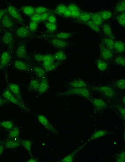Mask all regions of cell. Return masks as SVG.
I'll return each mask as SVG.
<instances>
[{
	"mask_svg": "<svg viewBox=\"0 0 125 162\" xmlns=\"http://www.w3.org/2000/svg\"><path fill=\"white\" fill-rule=\"evenodd\" d=\"M115 86L121 90H124L125 87V80L124 79H121L118 80L115 82Z\"/></svg>",
	"mask_w": 125,
	"mask_h": 162,
	"instance_id": "7bdbcfd3",
	"label": "cell"
},
{
	"mask_svg": "<svg viewBox=\"0 0 125 162\" xmlns=\"http://www.w3.org/2000/svg\"><path fill=\"white\" fill-rule=\"evenodd\" d=\"M61 64V62H54L44 69L46 72H51L56 69Z\"/></svg>",
	"mask_w": 125,
	"mask_h": 162,
	"instance_id": "74e56055",
	"label": "cell"
},
{
	"mask_svg": "<svg viewBox=\"0 0 125 162\" xmlns=\"http://www.w3.org/2000/svg\"><path fill=\"white\" fill-rule=\"evenodd\" d=\"M20 142L21 145L27 151L30 156L33 157L32 152V141L30 140L20 139Z\"/></svg>",
	"mask_w": 125,
	"mask_h": 162,
	"instance_id": "44dd1931",
	"label": "cell"
},
{
	"mask_svg": "<svg viewBox=\"0 0 125 162\" xmlns=\"http://www.w3.org/2000/svg\"><path fill=\"white\" fill-rule=\"evenodd\" d=\"M67 9V6L63 4H61L58 5L54 10L53 11L54 13L59 15H63L65 11Z\"/></svg>",
	"mask_w": 125,
	"mask_h": 162,
	"instance_id": "f546056e",
	"label": "cell"
},
{
	"mask_svg": "<svg viewBox=\"0 0 125 162\" xmlns=\"http://www.w3.org/2000/svg\"><path fill=\"white\" fill-rule=\"evenodd\" d=\"M91 89L100 93L106 96L111 97L114 94V91L111 87L108 86H92Z\"/></svg>",
	"mask_w": 125,
	"mask_h": 162,
	"instance_id": "30bf717a",
	"label": "cell"
},
{
	"mask_svg": "<svg viewBox=\"0 0 125 162\" xmlns=\"http://www.w3.org/2000/svg\"><path fill=\"white\" fill-rule=\"evenodd\" d=\"M91 20L99 26L102 25L103 21L99 13H92Z\"/></svg>",
	"mask_w": 125,
	"mask_h": 162,
	"instance_id": "484cf974",
	"label": "cell"
},
{
	"mask_svg": "<svg viewBox=\"0 0 125 162\" xmlns=\"http://www.w3.org/2000/svg\"><path fill=\"white\" fill-rule=\"evenodd\" d=\"M6 9L8 14L16 22L22 25H25V20L21 14L15 7L9 5Z\"/></svg>",
	"mask_w": 125,
	"mask_h": 162,
	"instance_id": "7a4b0ae2",
	"label": "cell"
},
{
	"mask_svg": "<svg viewBox=\"0 0 125 162\" xmlns=\"http://www.w3.org/2000/svg\"><path fill=\"white\" fill-rule=\"evenodd\" d=\"M0 126L4 128L10 130L14 127V123L11 121H5L0 123Z\"/></svg>",
	"mask_w": 125,
	"mask_h": 162,
	"instance_id": "836d02e7",
	"label": "cell"
},
{
	"mask_svg": "<svg viewBox=\"0 0 125 162\" xmlns=\"http://www.w3.org/2000/svg\"><path fill=\"white\" fill-rule=\"evenodd\" d=\"M68 86L71 88H87L88 86L87 83L84 80L79 79L71 81L68 83Z\"/></svg>",
	"mask_w": 125,
	"mask_h": 162,
	"instance_id": "e0dca14e",
	"label": "cell"
},
{
	"mask_svg": "<svg viewBox=\"0 0 125 162\" xmlns=\"http://www.w3.org/2000/svg\"><path fill=\"white\" fill-rule=\"evenodd\" d=\"M93 103L95 106L100 109L105 107L106 103L104 101L99 99H95L93 100Z\"/></svg>",
	"mask_w": 125,
	"mask_h": 162,
	"instance_id": "f35d334b",
	"label": "cell"
},
{
	"mask_svg": "<svg viewBox=\"0 0 125 162\" xmlns=\"http://www.w3.org/2000/svg\"><path fill=\"white\" fill-rule=\"evenodd\" d=\"M115 10L116 12L119 13L125 12V1H122L119 2L116 6Z\"/></svg>",
	"mask_w": 125,
	"mask_h": 162,
	"instance_id": "8d00e7d4",
	"label": "cell"
},
{
	"mask_svg": "<svg viewBox=\"0 0 125 162\" xmlns=\"http://www.w3.org/2000/svg\"><path fill=\"white\" fill-rule=\"evenodd\" d=\"M124 43L120 40H116L115 42L114 50L117 52L122 53L125 51Z\"/></svg>",
	"mask_w": 125,
	"mask_h": 162,
	"instance_id": "d4e9b609",
	"label": "cell"
},
{
	"mask_svg": "<svg viewBox=\"0 0 125 162\" xmlns=\"http://www.w3.org/2000/svg\"><path fill=\"white\" fill-rule=\"evenodd\" d=\"M47 21V22L52 24H56L57 18L54 14H51L49 16Z\"/></svg>",
	"mask_w": 125,
	"mask_h": 162,
	"instance_id": "681fc988",
	"label": "cell"
},
{
	"mask_svg": "<svg viewBox=\"0 0 125 162\" xmlns=\"http://www.w3.org/2000/svg\"><path fill=\"white\" fill-rule=\"evenodd\" d=\"M21 145L20 139L18 138L15 139H10L6 141L5 144L6 147L8 149H15Z\"/></svg>",
	"mask_w": 125,
	"mask_h": 162,
	"instance_id": "ac0fdd59",
	"label": "cell"
},
{
	"mask_svg": "<svg viewBox=\"0 0 125 162\" xmlns=\"http://www.w3.org/2000/svg\"><path fill=\"white\" fill-rule=\"evenodd\" d=\"M99 13L103 20H109L111 19L113 16L112 12L109 10H103Z\"/></svg>",
	"mask_w": 125,
	"mask_h": 162,
	"instance_id": "e575fe53",
	"label": "cell"
},
{
	"mask_svg": "<svg viewBox=\"0 0 125 162\" xmlns=\"http://www.w3.org/2000/svg\"><path fill=\"white\" fill-rule=\"evenodd\" d=\"M115 42L114 40L107 37L104 38L103 41L104 45L112 51L114 50Z\"/></svg>",
	"mask_w": 125,
	"mask_h": 162,
	"instance_id": "83f0119b",
	"label": "cell"
},
{
	"mask_svg": "<svg viewBox=\"0 0 125 162\" xmlns=\"http://www.w3.org/2000/svg\"><path fill=\"white\" fill-rule=\"evenodd\" d=\"M67 8L71 13V17L78 19L81 12L79 7L75 4H71Z\"/></svg>",
	"mask_w": 125,
	"mask_h": 162,
	"instance_id": "ffe728a7",
	"label": "cell"
},
{
	"mask_svg": "<svg viewBox=\"0 0 125 162\" xmlns=\"http://www.w3.org/2000/svg\"><path fill=\"white\" fill-rule=\"evenodd\" d=\"M50 85L48 79L46 77L41 79L40 81L39 87L38 91L40 94L46 93L49 89Z\"/></svg>",
	"mask_w": 125,
	"mask_h": 162,
	"instance_id": "2e32d148",
	"label": "cell"
},
{
	"mask_svg": "<svg viewBox=\"0 0 125 162\" xmlns=\"http://www.w3.org/2000/svg\"><path fill=\"white\" fill-rule=\"evenodd\" d=\"M39 38L44 39L52 46L59 49L65 48L69 46L70 44L66 40L57 38L44 37Z\"/></svg>",
	"mask_w": 125,
	"mask_h": 162,
	"instance_id": "3957f363",
	"label": "cell"
},
{
	"mask_svg": "<svg viewBox=\"0 0 125 162\" xmlns=\"http://www.w3.org/2000/svg\"><path fill=\"white\" fill-rule=\"evenodd\" d=\"M52 14H54L53 11L50 12H47L41 14V22H45L47 21L49 15Z\"/></svg>",
	"mask_w": 125,
	"mask_h": 162,
	"instance_id": "c3c4849f",
	"label": "cell"
},
{
	"mask_svg": "<svg viewBox=\"0 0 125 162\" xmlns=\"http://www.w3.org/2000/svg\"><path fill=\"white\" fill-rule=\"evenodd\" d=\"M54 59L57 62H61L64 61L67 59V56L63 51L59 50L56 52L53 55Z\"/></svg>",
	"mask_w": 125,
	"mask_h": 162,
	"instance_id": "cb8c5ba5",
	"label": "cell"
},
{
	"mask_svg": "<svg viewBox=\"0 0 125 162\" xmlns=\"http://www.w3.org/2000/svg\"><path fill=\"white\" fill-rule=\"evenodd\" d=\"M44 25L48 33H53L57 29V26L56 24H52L48 22H44Z\"/></svg>",
	"mask_w": 125,
	"mask_h": 162,
	"instance_id": "1f68e13d",
	"label": "cell"
},
{
	"mask_svg": "<svg viewBox=\"0 0 125 162\" xmlns=\"http://www.w3.org/2000/svg\"><path fill=\"white\" fill-rule=\"evenodd\" d=\"M16 55L18 58L30 62V59L28 55L26 46L24 43L20 44L18 46L16 51Z\"/></svg>",
	"mask_w": 125,
	"mask_h": 162,
	"instance_id": "9c48e42d",
	"label": "cell"
},
{
	"mask_svg": "<svg viewBox=\"0 0 125 162\" xmlns=\"http://www.w3.org/2000/svg\"><path fill=\"white\" fill-rule=\"evenodd\" d=\"M7 12V9H0V21Z\"/></svg>",
	"mask_w": 125,
	"mask_h": 162,
	"instance_id": "f907efd6",
	"label": "cell"
},
{
	"mask_svg": "<svg viewBox=\"0 0 125 162\" xmlns=\"http://www.w3.org/2000/svg\"><path fill=\"white\" fill-rule=\"evenodd\" d=\"M1 141H0V145H1Z\"/></svg>",
	"mask_w": 125,
	"mask_h": 162,
	"instance_id": "6f0895ef",
	"label": "cell"
},
{
	"mask_svg": "<svg viewBox=\"0 0 125 162\" xmlns=\"http://www.w3.org/2000/svg\"><path fill=\"white\" fill-rule=\"evenodd\" d=\"M11 93L22 103L26 105L25 101L21 93L19 86L17 84L10 83L8 84V88Z\"/></svg>",
	"mask_w": 125,
	"mask_h": 162,
	"instance_id": "4fadbf2b",
	"label": "cell"
},
{
	"mask_svg": "<svg viewBox=\"0 0 125 162\" xmlns=\"http://www.w3.org/2000/svg\"><path fill=\"white\" fill-rule=\"evenodd\" d=\"M14 31L15 36L18 38L22 39L31 37L33 33L30 30L28 26L26 25H22L17 28Z\"/></svg>",
	"mask_w": 125,
	"mask_h": 162,
	"instance_id": "52a82bcc",
	"label": "cell"
},
{
	"mask_svg": "<svg viewBox=\"0 0 125 162\" xmlns=\"http://www.w3.org/2000/svg\"><path fill=\"white\" fill-rule=\"evenodd\" d=\"M2 41L7 46L11 52L13 50L14 44V36L13 33L9 30L6 31L2 35Z\"/></svg>",
	"mask_w": 125,
	"mask_h": 162,
	"instance_id": "5b68a950",
	"label": "cell"
},
{
	"mask_svg": "<svg viewBox=\"0 0 125 162\" xmlns=\"http://www.w3.org/2000/svg\"><path fill=\"white\" fill-rule=\"evenodd\" d=\"M52 11L45 7L39 6L35 8V13L41 14L46 12H50Z\"/></svg>",
	"mask_w": 125,
	"mask_h": 162,
	"instance_id": "b9f144b4",
	"label": "cell"
},
{
	"mask_svg": "<svg viewBox=\"0 0 125 162\" xmlns=\"http://www.w3.org/2000/svg\"><path fill=\"white\" fill-rule=\"evenodd\" d=\"M34 59L37 62L42 63L43 62L44 55L40 53H36L34 54Z\"/></svg>",
	"mask_w": 125,
	"mask_h": 162,
	"instance_id": "bcb514c9",
	"label": "cell"
},
{
	"mask_svg": "<svg viewBox=\"0 0 125 162\" xmlns=\"http://www.w3.org/2000/svg\"><path fill=\"white\" fill-rule=\"evenodd\" d=\"M20 134V130L17 127H14L9 133V136L10 139H15L18 137Z\"/></svg>",
	"mask_w": 125,
	"mask_h": 162,
	"instance_id": "d6a6232c",
	"label": "cell"
},
{
	"mask_svg": "<svg viewBox=\"0 0 125 162\" xmlns=\"http://www.w3.org/2000/svg\"><path fill=\"white\" fill-rule=\"evenodd\" d=\"M103 32L107 37L114 40L115 39V36L113 33L111 25L108 24H105L103 25L102 27Z\"/></svg>",
	"mask_w": 125,
	"mask_h": 162,
	"instance_id": "d6986e66",
	"label": "cell"
},
{
	"mask_svg": "<svg viewBox=\"0 0 125 162\" xmlns=\"http://www.w3.org/2000/svg\"><path fill=\"white\" fill-rule=\"evenodd\" d=\"M39 83L40 81L38 79H33L30 81L28 89L30 91H38Z\"/></svg>",
	"mask_w": 125,
	"mask_h": 162,
	"instance_id": "f1b7e54d",
	"label": "cell"
},
{
	"mask_svg": "<svg viewBox=\"0 0 125 162\" xmlns=\"http://www.w3.org/2000/svg\"><path fill=\"white\" fill-rule=\"evenodd\" d=\"M3 95L4 98L8 101L17 106L20 109L27 111L30 110V109L27 106L21 102L8 88L4 91L3 94Z\"/></svg>",
	"mask_w": 125,
	"mask_h": 162,
	"instance_id": "6da1fadb",
	"label": "cell"
},
{
	"mask_svg": "<svg viewBox=\"0 0 125 162\" xmlns=\"http://www.w3.org/2000/svg\"><path fill=\"white\" fill-rule=\"evenodd\" d=\"M92 13L87 12H81L78 19L83 23L91 20Z\"/></svg>",
	"mask_w": 125,
	"mask_h": 162,
	"instance_id": "4316f807",
	"label": "cell"
},
{
	"mask_svg": "<svg viewBox=\"0 0 125 162\" xmlns=\"http://www.w3.org/2000/svg\"><path fill=\"white\" fill-rule=\"evenodd\" d=\"M20 10L25 14L30 17L35 13V8L31 6H23L20 8Z\"/></svg>",
	"mask_w": 125,
	"mask_h": 162,
	"instance_id": "603a6c76",
	"label": "cell"
},
{
	"mask_svg": "<svg viewBox=\"0 0 125 162\" xmlns=\"http://www.w3.org/2000/svg\"><path fill=\"white\" fill-rule=\"evenodd\" d=\"M117 22L121 26L125 27V13H120L116 18Z\"/></svg>",
	"mask_w": 125,
	"mask_h": 162,
	"instance_id": "ab89813d",
	"label": "cell"
},
{
	"mask_svg": "<svg viewBox=\"0 0 125 162\" xmlns=\"http://www.w3.org/2000/svg\"><path fill=\"white\" fill-rule=\"evenodd\" d=\"M38 23L31 21L28 26L30 32L33 33L37 31L38 27Z\"/></svg>",
	"mask_w": 125,
	"mask_h": 162,
	"instance_id": "ee69618b",
	"label": "cell"
},
{
	"mask_svg": "<svg viewBox=\"0 0 125 162\" xmlns=\"http://www.w3.org/2000/svg\"><path fill=\"white\" fill-rule=\"evenodd\" d=\"M5 149V148L3 145H0V156L3 152Z\"/></svg>",
	"mask_w": 125,
	"mask_h": 162,
	"instance_id": "11a10c76",
	"label": "cell"
},
{
	"mask_svg": "<svg viewBox=\"0 0 125 162\" xmlns=\"http://www.w3.org/2000/svg\"><path fill=\"white\" fill-rule=\"evenodd\" d=\"M62 16L66 17H71V13L68 8Z\"/></svg>",
	"mask_w": 125,
	"mask_h": 162,
	"instance_id": "816d5d0a",
	"label": "cell"
},
{
	"mask_svg": "<svg viewBox=\"0 0 125 162\" xmlns=\"http://www.w3.org/2000/svg\"><path fill=\"white\" fill-rule=\"evenodd\" d=\"M100 56L103 60H109L114 56L113 51L107 48L103 42L100 44Z\"/></svg>",
	"mask_w": 125,
	"mask_h": 162,
	"instance_id": "5bb4252c",
	"label": "cell"
},
{
	"mask_svg": "<svg viewBox=\"0 0 125 162\" xmlns=\"http://www.w3.org/2000/svg\"><path fill=\"white\" fill-rule=\"evenodd\" d=\"M0 22L2 27L9 30H12L16 27V22L7 12Z\"/></svg>",
	"mask_w": 125,
	"mask_h": 162,
	"instance_id": "ba28073f",
	"label": "cell"
},
{
	"mask_svg": "<svg viewBox=\"0 0 125 162\" xmlns=\"http://www.w3.org/2000/svg\"><path fill=\"white\" fill-rule=\"evenodd\" d=\"M31 21L39 23L41 22V14L35 13L30 17Z\"/></svg>",
	"mask_w": 125,
	"mask_h": 162,
	"instance_id": "f6af8a7d",
	"label": "cell"
},
{
	"mask_svg": "<svg viewBox=\"0 0 125 162\" xmlns=\"http://www.w3.org/2000/svg\"><path fill=\"white\" fill-rule=\"evenodd\" d=\"M14 67L17 69L26 72H30L33 71L32 68L28 64L20 60H17L14 63Z\"/></svg>",
	"mask_w": 125,
	"mask_h": 162,
	"instance_id": "9a60e30c",
	"label": "cell"
},
{
	"mask_svg": "<svg viewBox=\"0 0 125 162\" xmlns=\"http://www.w3.org/2000/svg\"><path fill=\"white\" fill-rule=\"evenodd\" d=\"M11 58V52L5 51L0 56V70L6 67L9 64Z\"/></svg>",
	"mask_w": 125,
	"mask_h": 162,
	"instance_id": "8fae6325",
	"label": "cell"
},
{
	"mask_svg": "<svg viewBox=\"0 0 125 162\" xmlns=\"http://www.w3.org/2000/svg\"><path fill=\"white\" fill-rule=\"evenodd\" d=\"M74 94L88 97L90 95V92L87 88H71L65 92L60 94V95H62Z\"/></svg>",
	"mask_w": 125,
	"mask_h": 162,
	"instance_id": "8992f818",
	"label": "cell"
},
{
	"mask_svg": "<svg viewBox=\"0 0 125 162\" xmlns=\"http://www.w3.org/2000/svg\"><path fill=\"white\" fill-rule=\"evenodd\" d=\"M55 61L53 55L51 54L44 55L43 61L53 63L55 62Z\"/></svg>",
	"mask_w": 125,
	"mask_h": 162,
	"instance_id": "7dc6e473",
	"label": "cell"
},
{
	"mask_svg": "<svg viewBox=\"0 0 125 162\" xmlns=\"http://www.w3.org/2000/svg\"><path fill=\"white\" fill-rule=\"evenodd\" d=\"M32 70L39 78L41 79L46 77V72L43 68L36 66L32 68Z\"/></svg>",
	"mask_w": 125,
	"mask_h": 162,
	"instance_id": "7402d4cb",
	"label": "cell"
},
{
	"mask_svg": "<svg viewBox=\"0 0 125 162\" xmlns=\"http://www.w3.org/2000/svg\"><path fill=\"white\" fill-rule=\"evenodd\" d=\"M38 161V160L37 159L32 157V158L29 159L27 161L30 162H37Z\"/></svg>",
	"mask_w": 125,
	"mask_h": 162,
	"instance_id": "db71d44e",
	"label": "cell"
},
{
	"mask_svg": "<svg viewBox=\"0 0 125 162\" xmlns=\"http://www.w3.org/2000/svg\"><path fill=\"white\" fill-rule=\"evenodd\" d=\"M115 63L118 65L122 67L125 65V59L124 56H119L116 57L115 60Z\"/></svg>",
	"mask_w": 125,
	"mask_h": 162,
	"instance_id": "60d3db41",
	"label": "cell"
},
{
	"mask_svg": "<svg viewBox=\"0 0 125 162\" xmlns=\"http://www.w3.org/2000/svg\"><path fill=\"white\" fill-rule=\"evenodd\" d=\"M2 28H1V27H0V33H1V32H2Z\"/></svg>",
	"mask_w": 125,
	"mask_h": 162,
	"instance_id": "9f6ffc18",
	"label": "cell"
},
{
	"mask_svg": "<svg viewBox=\"0 0 125 162\" xmlns=\"http://www.w3.org/2000/svg\"><path fill=\"white\" fill-rule=\"evenodd\" d=\"M84 24H85L90 29L95 32L97 33H100V29L99 26L93 23L91 20Z\"/></svg>",
	"mask_w": 125,
	"mask_h": 162,
	"instance_id": "d590c367",
	"label": "cell"
},
{
	"mask_svg": "<svg viewBox=\"0 0 125 162\" xmlns=\"http://www.w3.org/2000/svg\"><path fill=\"white\" fill-rule=\"evenodd\" d=\"M96 65L98 69L101 71H105L108 68L107 63L105 60H98Z\"/></svg>",
	"mask_w": 125,
	"mask_h": 162,
	"instance_id": "4dcf8cb0",
	"label": "cell"
},
{
	"mask_svg": "<svg viewBox=\"0 0 125 162\" xmlns=\"http://www.w3.org/2000/svg\"><path fill=\"white\" fill-rule=\"evenodd\" d=\"M74 35V33L67 32H60L55 34L52 33H44L42 35L38 36V38H55L66 40L71 38Z\"/></svg>",
	"mask_w": 125,
	"mask_h": 162,
	"instance_id": "277c9868",
	"label": "cell"
},
{
	"mask_svg": "<svg viewBox=\"0 0 125 162\" xmlns=\"http://www.w3.org/2000/svg\"><path fill=\"white\" fill-rule=\"evenodd\" d=\"M37 118L39 122L46 129L54 133H57L56 129L51 125L45 116L43 115H38Z\"/></svg>",
	"mask_w": 125,
	"mask_h": 162,
	"instance_id": "7c38bea8",
	"label": "cell"
},
{
	"mask_svg": "<svg viewBox=\"0 0 125 162\" xmlns=\"http://www.w3.org/2000/svg\"><path fill=\"white\" fill-rule=\"evenodd\" d=\"M8 102V101L5 98L4 99L1 97H0V106L6 104Z\"/></svg>",
	"mask_w": 125,
	"mask_h": 162,
	"instance_id": "f5cc1de1",
	"label": "cell"
}]
</instances>
